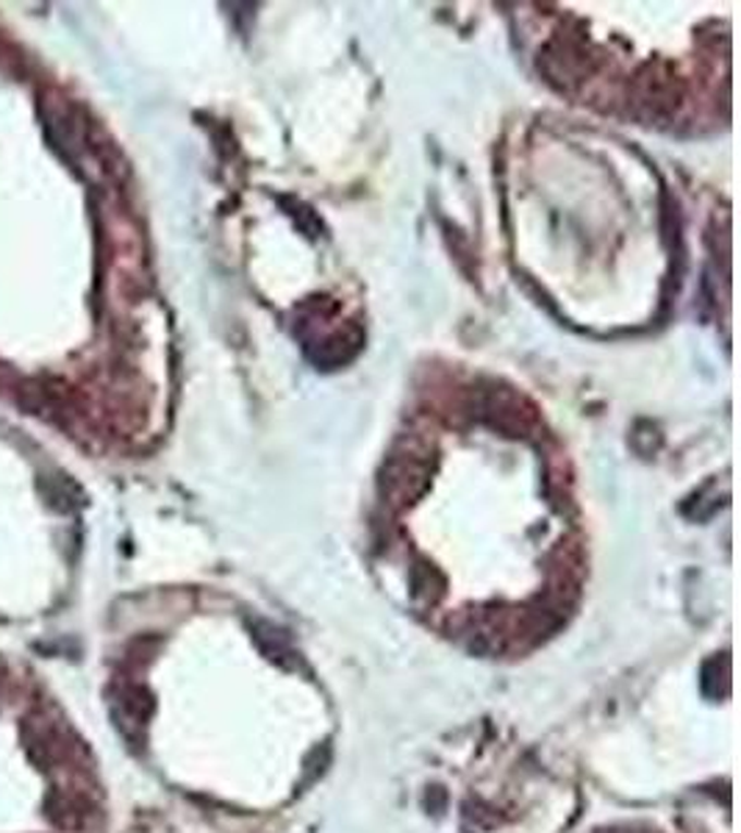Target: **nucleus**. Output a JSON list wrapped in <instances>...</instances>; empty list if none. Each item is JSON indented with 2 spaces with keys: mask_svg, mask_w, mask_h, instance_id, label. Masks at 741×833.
Listing matches in <instances>:
<instances>
[{
  "mask_svg": "<svg viewBox=\"0 0 741 833\" xmlns=\"http://www.w3.org/2000/svg\"><path fill=\"white\" fill-rule=\"evenodd\" d=\"M48 817L56 828L81 831L93 822L95 806L84 795H53L48 802Z\"/></svg>",
  "mask_w": 741,
  "mask_h": 833,
  "instance_id": "1",
  "label": "nucleus"
},
{
  "mask_svg": "<svg viewBox=\"0 0 741 833\" xmlns=\"http://www.w3.org/2000/svg\"><path fill=\"white\" fill-rule=\"evenodd\" d=\"M0 675H3V664H0Z\"/></svg>",
  "mask_w": 741,
  "mask_h": 833,
  "instance_id": "2",
  "label": "nucleus"
}]
</instances>
